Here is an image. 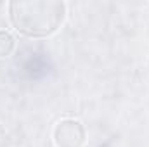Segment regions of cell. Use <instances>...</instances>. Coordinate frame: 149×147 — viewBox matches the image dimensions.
<instances>
[{"label":"cell","mask_w":149,"mask_h":147,"mask_svg":"<svg viewBox=\"0 0 149 147\" xmlns=\"http://www.w3.org/2000/svg\"><path fill=\"white\" fill-rule=\"evenodd\" d=\"M66 5L59 0H16L9 3L14 28L26 37H49L64 21Z\"/></svg>","instance_id":"obj_1"},{"label":"cell","mask_w":149,"mask_h":147,"mask_svg":"<svg viewBox=\"0 0 149 147\" xmlns=\"http://www.w3.org/2000/svg\"><path fill=\"white\" fill-rule=\"evenodd\" d=\"M54 140L57 147H80L85 142V130L81 123L74 119H64L56 126Z\"/></svg>","instance_id":"obj_2"},{"label":"cell","mask_w":149,"mask_h":147,"mask_svg":"<svg viewBox=\"0 0 149 147\" xmlns=\"http://www.w3.org/2000/svg\"><path fill=\"white\" fill-rule=\"evenodd\" d=\"M14 50V38L7 31H0V57H7Z\"/></svg>","instance_id":"obj_3"}]
</instances>
